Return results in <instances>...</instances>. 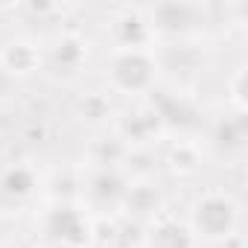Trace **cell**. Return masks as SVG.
Masks as SVG:
<instances>
[{
  "mask_svg": "<svg viewBox=\"0 0 248 248\" xmlns=\"http://www.w3.org/2000/svg\"><path fill=\"white\" fill-rule=\"evenodd\" d=\"M196 228L204 236H231L233 222H236V204L228 196H204L196 204Z\"/></svg>",
  "mask_w": 248,
  "mask_h": 248,
  "instance_id": "obj_1",
  "label": "cell"
},
{
  "mask_svg": "<svg viewBox=\"0 0 248 248\" xmlns=\"http://www.w3.org/2000/svg\"><path fill=\"white\" fill-rule=\"evenodd\" d=\"M50 231H53L59 239L73 242V245H79L82 239H88V225H85L82 216H79L76 210H70V207H59V210L53 213Z\"/></svg>",
  "mask_w": 248,
  "mask_h": 248,
  "instance_id": "obj_3",
  "label": "cell"
},
{
  "mask_svg": "<svg viewBox=\"0 0 248 248\" xmlns=\"http://www.w3.org/2000/svg\"><path fill=\"white\" fill-rule=\"evenodd\" d=\"M149 245L152 248H193V236L184 225L178 222H161L152 236H149Z\"/></svg>",
  "mask_w": 248,
  "mask_h": 248,
  "instance_id": "obj_4",
  "label": "cell"
},
{
  "mask_svg": "<svg viewBox=\"0 0 248 248\" xmlns=\"http://www.w3.org/2000/svg\"><path fill=\"white\" fill-rule=\"evenodd\" d=\"M32 62H35V53H32L27 44H12V47H6V53H3V64H6L9 70H18V73H27V70L32 67Z\"/></svg>",
  "mask_w": 248,
  "mask_h": 248,
  "instance_id": "obj_5",
  "label": "cell"
},
{
  "mask_svg": "<svg viewBox=\"0 0 248 248\" xmlns=\"http://www.w3.org/2000/svg\"><path fill=\"white\" fill-rule=\"evenodd\" d=\"M30 187H32V175H30V172H24V170L9 172V178H6V190H9V193L24 196V193H30Z\"/></svg>",
  "mask_w": 248,
  "mask_h": 248,
  "instance_id": "obj_6",
  "label": "cell"
},
{
  "mask_svg": "<svg viewBox=\"0 0 248 248\" xmlns=\"http://www.w3.org/2000/svg\"><path fill=\"white\" fill-rule=\"evenodd\" d=\"M111 82L120 91H143L152 82V62L140 50H120L111 62Z\"/></svg>",
  "mask_w": 248,
  "mask_h": 248,
  "instance_id": "obj_2",
  "label": "cell"
}]
</instances>
